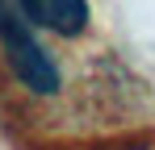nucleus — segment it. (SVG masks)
Masks as SVG:
<instances>
[{
    "label": "nucleus",
    "instance_id": "1",
    "mask_svg": "<svg viewBox=\"0 0 155 150\" xmlns=\"http://www.w3.org/2000/svg\"><path fill=\"white\" fill-rule=\"evenodd\" d=\"M0 54L25 92L34 96L59 92V67H54L51 50L38 42L29 17L21 13V0H0Z\"/></svg>",
    "mask_w": 155,
    "mask_h": 150
},
{
    "label": "nucleus",
    "instance_id": "2",
    "mask_svg": "<svg viewBox=\"0 0 155 150\" xmlns=\"http://www.w3.org/2000/svg\"><path fill=\"white\" fill-rule=\"evenodd\" d=\"M21 13L34 29H46L54 38H80L92 21L88 0H21Z\"/></svg>",
    "mask_w": 155,
    "mask_h": 150
}]
</instances>
